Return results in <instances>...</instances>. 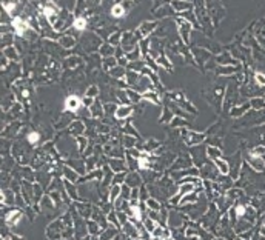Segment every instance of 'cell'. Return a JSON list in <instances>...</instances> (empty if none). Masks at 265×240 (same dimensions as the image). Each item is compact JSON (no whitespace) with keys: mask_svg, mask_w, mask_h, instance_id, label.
Instances as JSON below:
<instances>
[{"mask_svg":"<svg viewBox=\"0 0 265 240\" xmlns=\"http://www.w3.org/2000/svg\"><path fill=\"white\" fill-rule=\"evenodd\" d=\"M119 191H120V188H119V186H114V188H113V193H111V197H110V200H111V202L114 200V197H116V196L119 194Z\"/></svg>","mask_w":265,"mask_h":240,"instance_id":"cell-7","label":"cell"},{"mask_svg":"<svg viewBox=\"0 0 265 240\" xmlns=\"http://www.w3.org/2000/svg\"><path fill=\"white\" fill-rule=\"evenodd\" d=\"M216 163L219 165L220 173H222V174H227V173H228V169H227V163H225V162H222V160H219V159H216Z\"/></svg>","mask_w":265,"mask_h":240,"instance_id":"cell-3","label":"cell"},{"mask_svg":"<svg viewBox=\"0 0 265 240\" xmlns=\"http://www.w3.org/2000/svg\"><path fill=\"white\" fill-rule=\"evenodd\" d=\"M28 139H29V142H37V139H39V134H36V133H34V134H29V137H28Z\"/></svg>","mask_w":265,"mask_h":240,"instance_id":"cell-9","label":"cell"},{"mask_svg":"<svg viewBox=\"0 0 265 240\" xmlns=\"http://www.w3.org/2000/svg\"><path fill=\"white\" fill-rule=\"evenodd\" d=\"M256 79L261 85H265V75H262L261 72H256Z\"/></svg>","mask_w":265,"mask_h":240,"instance_id":"cell-6","label":"cell"},{"mask_svg":"<svg viewBox=\"0 0 265 240\" xmlns=\"http://www.w3.org/2000/svg\"><path fill=\"white\" fill-rule=\"evenodd\" d=\"M128 112H130V109L124 108V109H120V111H117V117H122V115H125V114H128Z\"/></svg>","mask_w":265,"mask_h":240,"instance_id":"cell-8","label":"cell"},{"mask_svg":"<svg viewBox=\"0 0 265 240\" xmlns=\"http://www.w3.org/2000/svg\"><path fill=\"white\" fill-rule=\"evenodd\" d=\"M237 214H243V208H237Z\"/></svg>","mask_w":265,"mask_h":240,"instance_id":"cell-11","label":"cell"},{"mask_svg":"<svg viewBox=\"0 0 265 240\" xmlns=\"http://www.w3.org/2000/svg\"><path fill=\"white\" fill-rule=\"evenodd\" d=\"M85 25H86V22L83 19H77V22H76V26L79 29H82V28H85Z\"/></svg>","mask_w":265,"mask_h":240,"instance_id":"cell-5","label":"cell"},{"mask_svg":"<svg viewBox=\"0 0 265 240\" xmlns=\"http://www.w3.org/2000/svg\"><path fill=\"white\" fill-rule=\"evenodd\" d=\"M148 205H149V208H153V209L157 208V203H156L154 200H148Z\"/></svg>","mask_w":265,"mask_h":240,"instance_id":"cell-10","label":"cell"},{"mask_svg":"<svg viewBox=\"0 0 265 240\" xmlns=\"http://www.w3.org/2000/svg\"><path fill=\"white\" fill-rule=\"evenodd\" d=\"M66 109H71V111H77L79 108V99L76 97V95H71V97L66 99Z\"/></svg>","mask_w":265,"mask_h":240,"instance_id":"cell-1","label":"cell"},{"mask_svg":"<svg viewBox=\"0 0 265 240\" xmlns=\"http://www.w3.org/2000/svg\"><path fill=\"white\" fill-rule=\"evenodd\" d=\"M113 16H116V17L124 16V8H122L120 5H116V6L113 8Z\"/></svg>","mask_w":265,"mask_h":240,"instance_id":"cell-2","label":"cell"},{"mask_svg":"<svg viewBox=\"0 0 265 240\" xmlns=\"http://www.w3.org/2000/svg\"><path fill=\"white\" fill-rule=\"evenodd\" d=\"M20 217H22V214H20V212H14V214H12V216L8 219V223H14L17 219H20Z\"/></svg>","mask_w":265,"mask_h":240,"instance_id":"cell-4","label":"cell"}]
</instances>
